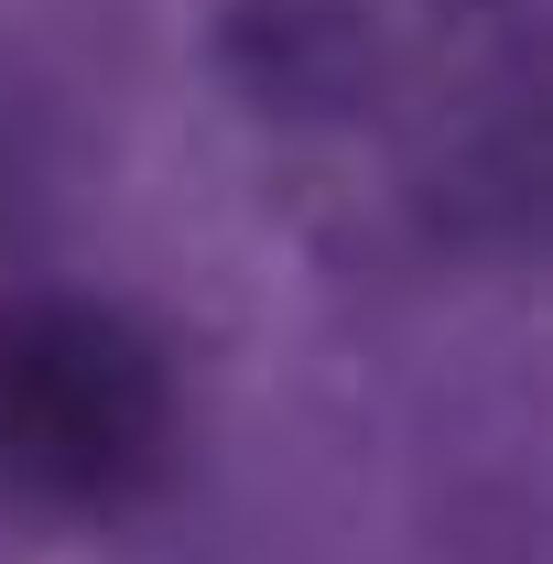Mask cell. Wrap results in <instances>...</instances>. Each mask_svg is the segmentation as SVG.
I'll list each match as a JSON object with an SVG mask.
<instances>
[{"instance_id":"6da1fadb","label":"cell","mask_w":553,"mask_h":564,"mask_svg":"<svg viewBox=\"0 0 553 564\" xmlns=\"http://www.w3.org/2000/svg\"><path fill=\"white\" fill-rule=\"evenodd\" d=\"M174 434L163 348L109 304L0 315V478L22 499H131Z\"/></svg>"}]
</instances>
